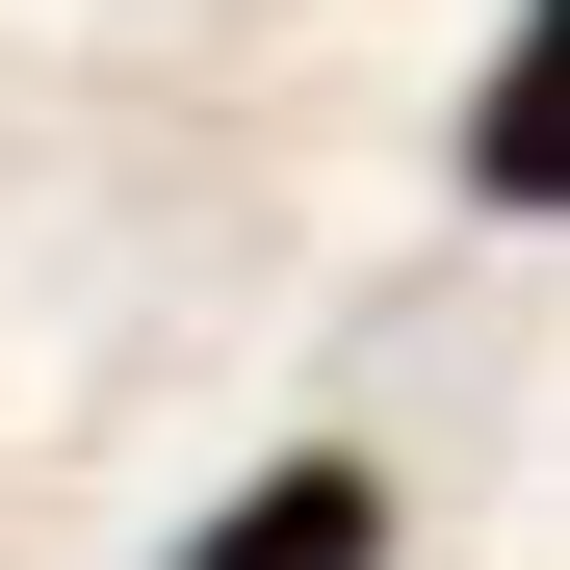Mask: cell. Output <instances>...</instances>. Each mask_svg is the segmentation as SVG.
Instances as JSON below:
<instances>
[{
    "label": "cell",
    "instance_id": "obj_2",
    "mask_svg": "<svg viewBox=\"0 0 570 570\" xmlns=\"http://www.w3.org/2000/svg\"><path fill=\"white\" fill-rule=\"evenodd\" d=\"M466 181H493V208H544V181H570V105H544V27L493 52V105H466Z\"/></svg>",
    "mask_w": 570,
    "mask_h": 570
},
{
    "label": "cell",
    "instance_id": "obj_1",
    "mask_svg": "<svg viewBox=\"0 0 570 570\" xmlns=\"http://www.w3.org/2000/svg\"><path fill=\"white\" fill-rule=\"evenodd\" d=\"M181 570H390V466L363 441H312V466H259V493L181 544Z\"/></svg>",
    "mask_w": 570,
    "mask_h": 570
}]
</instances>
